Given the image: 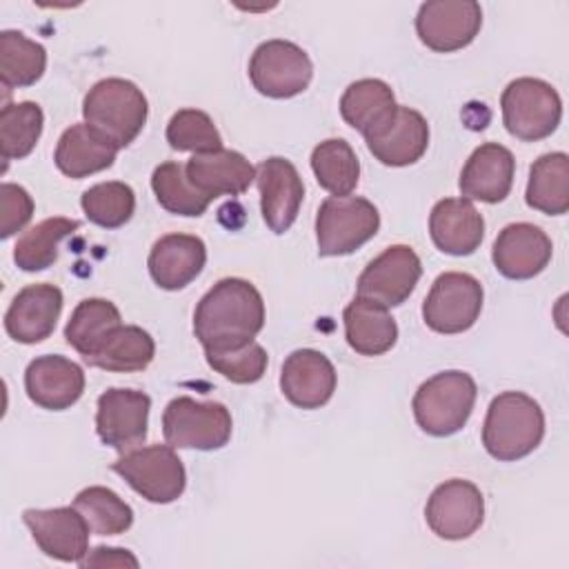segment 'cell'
I'll use <instances>...</instances> for the list:
<instances>
[{
    "label": "cell",
    "mask_w": 569,
    "mask_h": 569,
    "mask_svg": "<svg viewBox=\"0 0 569 569\" xmlns=\"http://www.w3.org/2000/svg\"><path fill=\"white\" fill-rule=\"evenodd\" d=\"M373 158L387 167H407L418 162L429 144V124L416 109L398 104L391 118L365 138Z\"/></svg>",
    "instance_id": "44dd1931"
},
{
    "label": "cell",
    "mask_w": 569,
    "mask_h": 569,
    "mask_svg": "<svg viewBox=\"0 0 569 569\" xmlns=\"http://www.w3.org/2000/svg\"><path fill=\"white\" fill-rule=\"evenodd\" d=\"M151 189L162 209L176 216L198 218L207 211L211 198L200 193L187 178L184 164L180 162H162L151 173Z\"/></svg>",
    "instance_id": "d590c367"
},
{
    "label": "cell",
    "mask_w": 569,
    "mask_h": 569,
    "mask_svg": "<svg viewBox=\"0 0 569 569\" xmlns=\"http://www.w3.org/2000/svg\"><path fill=\"white\" fill-rule=\"evenodd\" d=\"M476 380L467 371H440L425 380L413 393V418L418 427L429 436H451L467 425L476 405Z\"/></svg>",
    "instance_id": "277c9868"
},
{
    "label": "cell",
    "mask_w": 569,
    "mask_h": 569,
    "mask_svg": "<svg viewBox=\"0 0 569 569\" xmlns=\"http://www.w3.org/2000/svg\"><path fill=\"white\" fill-rule=\"evenodd\" d=\"M380 229L373 202L360 196H331L316 213V240L320 256H349L369 242Z\"/></svg>",
    "instance_id": "ba28073f"
},
{
    "label": "cell",
    "mask_w": 569,
    "mask_h": 569,
    "mask_svg": "<svg viewBox=\"0 0 569 569\" xmlns=\"http://www.w3.org/2000/svg\"><path fill=\"white\" fill-rule=\"evenodd\" d=\"M553 253L551 238L531 222L507 224L491 249L496 269L511 280H529L545 271Z\"/></svg>",
    "instance_id": "d6986e66"
},
{
    "label": "cell",
    "mask_w": 569,
    "mask_h": 569,
    "mask_svg": "<svg viewBox=\"0 0 569 569\" xmlns=\"http://www.w3.org/2000/svg\"><path fill=\"white\" fill-rule=\"evenodd\" d=\"M207 262L202 238L191 233H167L149 251V273L160 289L178 291L193 282Z\"/></svg>",
    "instance_id": "603a6c76"
},
{
    "label": "cell",
    "mask_w": 569,
    "mask_h": 569,
    "mask_svg": "<svg viewBox=\"0 0 569 569\" xmlns=\"http://www.w3.org/2000/svg\"><path fill=\"white\" fill-rule=\"evenodd\" d=\"M502 124L505 129L525 142H536L551 136L562 118V100L558 91L540 78H516L502 96Z\"/></svg>",
    "instance_id": "5b68a950"
},
{
    "label": "cell",
    "mask_w": 569,
    "mask_h": 569,
    "mask_svg": "<svg viewBox=\"0 0 569 569\" xmlns=\"http://www.w3.org/2000/svg\"><path fill=\"white\" fill-rule=\"evenodd\" d=\"M151 398L144 391L111 387L98 398L96 433L118 453H127L147 440Z\"/></svg>",
    "instance_id": "5bb4252c"
},
{
    "label": "cell",
    "mask_w": 569,
    "mask_h": 569,
    "mask_svg": "<svg viewBox=\"0 0 569 569\" xmlns=\"http://www.w3.org/2000/svg\"><path fill=\"white\" fill-rule=\"evenodd\" d=\"M147 113L149 104L142 89L124 78L98 80L82 100L84 122L118 149L138 138Z\"/></svg>",
    "instance_id": "3957f363"
},
{
    "label": "cell",
    "mask_w": 569,
    "mask_h": 569,
    "mask_svg": "<svg viewBox=\"0 0 569 569\" xmlns=\"http://www.w3.org/2000/svg\"><path fill=\"white\" fill-rule=\"evenodd\" d=\"M342 322L349 347L360 356H382L398 340V325L387 307L358 296L345 307Z\"/></svg>",
    "instance_id": "4316f807"
},
{
    "label": "cell",
    "mask_w": 569,
    "mask_h": 569,
    "mask_svg": "<svg viewBox=\"0 0 569 569\" xmlns=\"http://www.w3.org/2000/svg\"><path fill=\"white\" fill-rule=\"evenodd\" d=\"M396 98L391 87L378 78H362L351 82L340 98L342 120L362 133V138L376 133L396 111Z\"/></svg>",
    "instance_id": "83f0119b"
},
{
    "label": "cell",
    "mask_w": 569,
    "mask_h": 569,
    "mask_svg": "<svg viewBox=\"0 0 569 569\" xmlns=\"http://www.w3.org/2000/svg\"><path fill=\"white\" fill-rule=\"evenodd\" d=\"M313 78L307 51L289 40H267L256 47L249 60V80L267 98L284 100L302 93Z\"/></svg>",
    "instance_id": "9c48e42d"
},
{
    "label": "cell",
    "mask_w": 569,
    "mask_h": 569,
    "mask_svg": "<svg viewBox=\"0 0 569 569\" xmlns=\"http://www.w3.org/2000/svg\"><path fill=\"white\" fill-rule=\"evenodd\" d=\"M429 233L442 253L469 256L485 238V220L471 200L445 198L429 213Z\"/></svg>",
    "instance_id": "d4e9b609"
},
{
    "label": "cell",
    "mask_w": 569,
    "mask_h": 569,
    "mask_svg": "<svg viewBox=\"0 0 569 569\" xmlns=\"http://www.w3.org/2000/svg\"><path fill=\"white\" fill-rule=\"evenodd\" d=\"M184 173L189 182L204 196H240L256 180V167L240 153L231 149H216L207 153H193Z\"/></svg>",
    "instance_id": "cb8c5ba5"
},
{
    "label": "cell",
    "mask_w": 569,
    "mask_h": 569,
    "mask_svg": "<svg viewBox=\"0 0 569 569\" xmlns=\"http://www.w3.org/2000/svg\"><path fill=\"white\" fill-rule=\"evenodd\" d=\"M545 438V413L522 391L498 393L485 416L482 445L496 460L511 462L529 456Z\"/></svg>",
    "instance_id": "7a4b0ae2"
},
{
    "label": "cell",
    "mask_w": 569,
    "mask_h": 569,
    "mask_svg": "<svg viewBox=\"0 0 569 569\" xmlns=\"http://www.w3.org/2000/svg\"><path fill=\"white\" fill-rule=\"evenodd\" d=\"M420 276L422 262L418 253L409 244H391L358 276L356 293L387 309L398 307L413 293Z\"/></svg>",
    "instance_id": "8fae6325"
},
{
    "label": "cell",
    "mask_w": 569,
    "mask_h": 569,
    "mask_svg": "<svg viewBox=\"0 0 569 569\" xmlns=\"http://www.w3.org/2000/svg\"><path fill=\"white\" fill-rule=\"evenodd\" d=\"M482 27V9L473 0L425 2L416 16L420 42L438 53H451L473 42Z\"/></svg>",
    "instance_id": "4fadbf2b"
},
{
    "label": "cell",
    "mask_w": 569,
    "mask_h": 569,
    "mask_svg": "<svg viewBox=\"0 0 569 569\" xmlns=\"http://www.w3.org/2000/svg\"><path fill=\"white\" fill-rule=\"evenodd\" d=\"M118 147L98 136L87 122L71 124L58 140L56 167L73 180L109 169L118 156Z\"/></svg>",
    "instance_id": "484cf974"
},
{
    "label": "cell",
    "mask_w": 569,
    "mask_h": 569,
    "mask_svg": "<svg viewBox=\"0 0 569 569\" xmlns=\"http://www.w3.org/2000/svg\"><path fill=\"white\" fill-rule=\"evenodd\" d=\"M80 567H138V558L120 547H96L78 562Z\"/></svg>",
    "instance_id": "b9f144b4"
},
{
    "label": "cell",
    "mask_w": 569,
    "mask_h": 569,
    "mask_svg": "<svg viewBox=\"0 0 569 569\" xmlns=\"http://www.w3.org/2000/svg\"><path fill=\"white\" fill-rule=\"evenodd\" d=\"M333 362L316 349L291 351L280 369L282 396L300 409H320L336 391Z\"/></svg>",
    "instance_id": "e0dca14e"
},
{
    "label": "cell",
    "mask_w": 569,
    "mask_h": 569,
    "mask_svg": "<svg viewBox=\"0 0 569 569\" xmlns=\"http://www.w3.org/2000/svg\"><path fill=\"white\" fill-rule=\"evenodd\" d=\"M80 227L78 220L56 216L24 231L13 247V262L22 271H44L58 260L60 242Z\"/></svg>",
    "instance_id": "1f68e13d"
},
{
    "label": "cell",
    "mask_w": 569,
    "mask_h": 569,
    "mask_svg": "<svg viewBox=\"0 0 569 569\" xmlns=\"http://www.w3.org/2000/svg\"><path fill=\"white\" fill-rule=\"evenodd\" d=\"M80 207L89 222L102 229H118L131 220L136 211V193L129 184L118 180L98 182L82 193Z\"/></svg>",
    "instance_id": "74e56055"
},
{
    "label": "cell",
    "mask_w": 569,
    "mask_h": 569,
    "mask_svg": "<svg viewBox=\"0 0 569 569\" xmlns=\"http://www.w3.org/2000/svg\"><path fill=\"white\" fill-rule=\"evenodd\" d=\"M24 389L31 402L49 411L76 405L84 391V371L64 356H38L24 371Z\"/></svg>",
    "instance_id": "ffe728a7"
},
{
    "label": "cell",
    "mask_w": 569,
    "mask_h": 569,
    "mask_svg": "<svg viewBox=\"0 0 569 569\" xmlns=\"http://www.w3.org/2000/svg\"><path fill=\"white\" fill-rule=\"evenodd\" d=\"M482 298V284L471 273L445 271L433 280L422 302L425 325L436 333H462L476 325Z\"/></svg>",
    "instance_id": "30bf717a"
},
{
    "label": "cell",
    "mask_w": 569,
    "mask_h": 569,
    "mask_svg": "<svg viewBox=\"0 0 569 569\" xmlns=\"http://www.w3.org/2000/svg\"><path fill=\"white\" fill-rule=\"evenodd\" d=\"M47 69V51L22 31L4 29L0 33V78L2 87H31Z\"/></svg>",
    "instance_id": "d6a6232c"
},
{
    "label": "cell",
    "mask_w": 569,
    "mask_h": 569,
    "mask_svg": "<svg viewBox=\"0 0 569 569\" xmlns=\"http://www.w3.org/2000/svg\"><path fill=\"white\" fill-rule=\"evenodd\" d=\"M44 113L31 100L4 104L0 111V153L4 160H20L33 151L42 136Z\"/></svg>",
    "instance_id": "e575fe53"
},
{
    "label": "cell",
    "mask_w": 569,
    "mask_h": 569,
    "mask_svg": "<svg viewBox=\"0 0 569 569\" xmlns=\"http://www.w3.org/2000/svg\"><path fill=\"white\" fill-rule=\"evenodd\" d=\"M233 420L222 402L173 398L162 413V433L173 449L213 451L229 442Z\"/></svg>",
    "instance_id": "52a82bcc"
},
{
    "label": "cell",
    "mask_w": 569,
    "mask_h": 569,
    "mask_svg": "<svg viewBox=\"0 0 569 569\" xmlns=\"http://www.w3.org/2000/svg\"><path fill=\"white\" fill-rule=\"evenodd\" d=\"M22 522L29 527L40 551L49 558L80 562L89 551L91 529L73 505L56 509H24Z\"/></svg>",
    "instance_id": "9a60e30c"
},
{
    "label": "cell",
    "mask_w": 569,
    "mask_h": 569,
    "mask_svg": "<svg viewBox=\"0 0 569 569\" xmlns=\"http://www.w3.org/2000/svg\"><path fill=\"white\" fill-rule=\"evenodd\" d=\"M311 169L318 184L331 196H351L358 187L360 162L351 144L342 138H329L313 147Z\"/></svg>",
    "instance_id": "836d02e7"
},
{
    "label": "cell",
    "mask_w": 569,
    "mask_h": 569,
    "mask_svg": "<svg viewBox=\"0 0 569 569\" xmlns=\"http://www.w3.org/2000/svg\"><path fill=\"white\" fill-rule=\"evenodd\" d=\"M120 478L153 505H169L178 500L187 487V471L171 445L136 447L122 453L113 465Z\"/></svg>",
    "instance_id": "8992f818"
},
{
    "label": "cell",
    "mask_w": 569,
    "mask_h": 569,
    "mask_svg": "<svg viewBox=\"0 0 569 569\" xmlns=\"http://www.w3.org/2000/svg\"><path fill=\"white\" fill-rule=\"evenodd\" d=\"M264 300L242 278L218 280L196 305L193 333L204 351L240 349L262 331Z\"/></svg>",
    "instance_id": "6da1fadb"
},
{
    "label": "cell",
    "mask_w": 569,
    "mask_h": 569,
    "mask_svg": "<svg viewBox=\"0 0 569 569\" xmlns=\"http://www.w3.org/2000/svg\"><path fill=\"white\" fill-rule=\"evenodd\" d=\"M118 327H122V316L111 300L84 298L73 309L64 327V338L87 360Z\"/></svg>",
    "instance_id": "f546056e"
},
{
    "label": "cell",
    "mask_w": 569,
    "mask_h": 569,
    "mask_svg": "<svg viewBox=\"0 0 569 569\" xmlns=\"http://www.w3.org/2000/svg\"><path fill=\"white\" fill-rule=\"evenodd\" d=\"M73 507L84 516L96 536H118L133 525V509L109 487L93 485L78 491Z\"/></svg>",
    "instance_id": "8d00e7d4"
},
{
    "label": "cell",
    "mask_w": 569,
    "mask_h": 569,
    "mask_svg": "<svg viewBox=\"0 0 569 569\" xmlns=\"http://www.w3.org/2000/svg\"><path fill=\"white\" fill-rule=\"evenodd\" d=\"M62 291L56 284H27L13 296L4 313V329L9 338L22 345L42 342L53 333L62 313Z\"/></svg>",
    "instance_id": "ac0fdd59"
},
{
    "label": "cell",
    "mask_w": 569,
    "mask_h": 569,
    "mask_svg": "<svg viewBox=\"0 0 569 569\" xmlns=\"http://www.w3.org/2000/svg\"><path fill=\"white\" fill-rule=\"evenodd\" d=\"M153 356H156L153 338L142 327L122 325L84 362L91 367L104 369V371L133 373V371L147 369L151 365Z\"/></svg>",
    "instance_id": "4dcf8cb0"
},
{
    "label": "cell",
    "mask_w": 569,
    "mask_h": 569,
    "mask_svg": "<svg viewBox=\"0 0 569 569\" xmlns=\"http://www.w3.org/2000/svg\"><path fill=\"white\" fill-rule=\"evenodd\" d=\"M0 207H2V220H0V238L2 240L22 231L24 224L33 216V198L29 196V191L24 187L13 184V182H2Z\"/></svg>",
    "instance_id": "60d3db41"
},
{
    "label": "cell",
    "mask_w": 569,
    "mask_h": 569,
    "mask_svg": "<svg viewBox=\"0 0 569 569\" xmlns=\"http://www.w3.org/2000/svg\"><path fill=\"white\" fill-rule=\"evenodd\" d=\"M425 520L438 538L465 540L473 536L485 520V498L469 480H445L431 491L425 507Z\"/></svg>",
    "instance_id": "7c38bea8"
},
{
    "label": "cell",
    "mask_w": 569,
    "mask_h": 569,
    "mask_svg": "<svg viewBox=\"0 0 569 569\" xmlns=\"http://www.w3.org/2000/svg\"><path fill=\"white\" fill-rule=\"evenodd\" d=\"M525 200L531 209L547 216H562L569 209V158L565 151L540 156L527 180Z\"/></svg>",
    "instance_id": "f1b7e54d"
},
{
    "label": "cell",
    "mask_w": 569,
    "mask_h": 569,
    "mask_svg": "<svg viewBox=\"0 0 569 569\" xmlns=\"http://www.w3.org/2000/svg\"><path fill=\"white\" fill-rule=\"evenodd\" d=\"M167 142L176 151L207 153L222 149V136L209 113L200 109H180L167 124Z\"/></svg>",
    "instance_id": "f35d334b"
},
{
    "label": "cell",
    "mask_w": 569,
    "mask_h": 569,
    "mask_svg": "<svg viewBox=\"0 0 569 569\" xmlns=\"http://www.w3.org/2000/svg\"><path fill=\"white\" fill-rule=\"evenodd\" d=\"M513 173H516L513 153L498 142H485L476 147L469 160L465 162L458 187L467 200L496 204L509 196L513 184Z\"/></svg>",
    "instance_id": "7402d4cb"
},
{
    "label": "cell",
    "mask_w": 569,
    "mask_h": 569,
    "mask_svg": "<svg viewBox=\"0 0 569 569\" xmlns=\"http://www.w3.org/2000/svg\"><path fill=\"white\" fill-rule=\"evenodd\" d=\"M207 365L218 371L222 378L236 382V385H253L258 382L264 371L269 356L262 345L256 340L240 347V349H229V351H204Z\"/></svg>",
    "instance_id": "ab89813d"
},
{
    "label": "cell",
    "mask_w": 569,
    "mask_h": 569,
    "mask_svg": "<svg viewBox=\"0 0 569 569\" xmlns=\"http://www.w3.org/2000/svg\"><path fill=\"white\" fill-rule=\"evenodd\" d=\"M256 184L267 227L273 233H284L296 222L305 198V184L298 169L287 158H267L256 169Z\"/></svg>",
    "instance_id": "2e32d148"
}]
</instances>
